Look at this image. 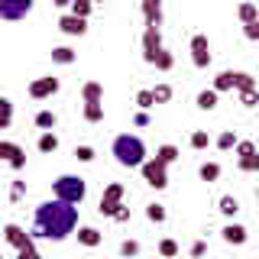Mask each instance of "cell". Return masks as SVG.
Segmentation results:
<instances>
[{"mask_svg":"<svg viewBox=\"0 0 259 259\" xmlns=\"http://www.w3.org/2000/svg\"><path fill=\"white\" fill-rule=\"evenodd\" d=\"M78 227V207L68 204V201H42V204L36 207V230L29 233V237H46V240H65L68 233H75Z\"/></svg>","mask_w":259,"mask_h":259,"instance_id":"1","label":"cell"},{"mask_svg":"<svg viewBox=\"0 0 259 259\" xmlns=\"http://www.w3.org/2000/svg\"><path fill=\"white\" fill-rule=\"evenodd\" d=\"M113 159L123 168H140L146 162V143L133 133H120L117 140H113Z\"/></svg>","mask_w":259,"mask_h":259,"instance_id":"2","label":"cell"},{"mask_svg":"<svg viewBox=\"0 0 259 259\" xmlns=\"http://www.w3.org/2000/svg\"><path fill=\"white\" fill-rule=\"evenodd\" d=\"M55 198L59 201H68V204H81L88 198V182L81 175H59L55 178Z\"/></svg>","mask_w":259,"mask_h":259,"instance_id":"3","label":"cell"},{"mask_svg":"<svg viewBox=\"0 0 259 259\" xmlns=\"http://www.w3.org/2000/svg\"><path fill=\"white\" fill-rule=\"evenodd\" d=\"M120 207H123V185H120V182H110L107 188H104V194H101V204H97V210H101V217H113Z\"/></svg>","mask_w":259,"mask_h":259,"instance_id":"4","label":"cell"},{"mask_svg":"<svg viewBox=\"0 0 259 259\" xmlns=\"http://www.w3.org/2000/svg\"><path fill=\"white\" fill-rule=\"evenodd\" d=\"M143 178H146V185H152L156 191H162L168 185V165H162L159 159H146L143 162Z\"/></svg>","mask_w":259,"mask_h":259,"instance_id":"5","label":"cell"},{"mask_svg":"<svg viewBox=\"0 0 259 259\" xmlns=\"http://www.w3.org/2000/svg\"><path fill=\"white\" fill-rule=\"evenodd\" d=\"M0 162H7L13 172H20V168H26V152H23V146H20V143L0 140Z\"/></svg>","mask_w":259,"mask_h":259,"instance_id":"6","label":"cell"},{"mask_svg":"<svg viewBox=\"0 0 259 259\" xmlns=\"http://www.w3.org/2000/svg\"><path fill=\"white\" fill-rule=\"evenodd\" d=\"M159 52H162V32H159V26H146V32H143V59L152 65Z\"/></svg>","mask_w":259,"mask_h":259,"instance_id":"7","label":"cell"},{"mask_svg":"<svg viewBox=\"0 0 259 259\" xmlns=\"http://www.w3.org/2000/svg\"><path fill=\"white\" fill-rule=\"evenodd\" d=\"M36 0H0V20H23Z\"/></svg>","mask_w":259,"mask_h":259,"instance_id":"8","label":"cell"},{"mask_svg":"<svg viewBox=\"0 0 259 259\" xmlns=\"http://www.w3.org/2000/svg\"><path fill=\"white\" fill-rule=\"evenodd\" d=\"M191 62H194V68H207L210 65V42H207V36H191Z\"/></svg>","mask_w":259,"mask_h":259,"instance_id":"9","label":"cell"},{"mask_svg":"<svg viewBox=\"0 0 259 259\" xmlns=\"http://www.w3.org/2000/svg\"><path fill=\"white\" fill-rule=\"evenodd\" d=\"M59 78H52V75H46V78H36L29 84V97H36V101H42V97H52L55 91H59Z\"/></svg>","mask_w":259,"mask_h":259,"instance_id":"10","label":"cell"},{"mask_svg":"<svg viewBox=\"0 0 259 259\" xmlns=\"http://www.w3.org/2000/svg\"><path fill=\"white\" fill-rule=\"evenodd\" d=\"M4 237H7V243H10L13 249H23V246H29V243H32V237L23 230L20 224H7L4 227Z\"/></svg>","mask_w":259,"mask_h":259,"instance_id":"11","label":"cell"},{"mask_svg":"<svg viewBox=\"0 0 259 259\" xmlns=\"http://www.w3.org/2000/svg\"><path fill=\"white\" fill-rule=\"evenodd\" d=\"M59 29L65 32V36H84L88 32V20H81V16H62L59 20Z\"/></svg>","mask_w":259,"mask_h":259,"instance_id":"12","label":"cell"},{"mask_svg":"<svg viewBox=\"0 0 259 259\" xmlns=\"http://www.w3.org/2000/svg\"><path fill=\"white\" fill-rule=\"evenodd\" d=\"M143 20H146V26H159L162 23V0H143Z\"/></svg>","mask_w":259,"mask_h":259,"instance_id":"13","label":"cell"},{"mask_svg":"<svg viewBox=\"0 0 259 259\" xmlns=\"http://www.w3.org/2000/svg\"><path fill=\"white\" fill-rule=\"evenodd\" d=\"M81 97H84V104H104V88H101V81H84Z\"/></svg>","mask_w":259,"mask_h":259,"instance_id":"14","label":"cell"},{"mask_svg":"<svg viewBox=\"0 0 259 259\" xmlns=\"http://www.w3.org/2000/svg\"><path fill=\"white\" fill-rule=\"evenodd\" d=\"M101 230H94V227H78V243L81 246H88V249H94V246H101Z\"/></svg>","mask_w":259,"mask_h":259,"instance_id":"15","label":"cell"},{"mask_svg":"<svg viewBox=\"0 0 259 259\" xmlns=\"http://www.w3.org/2000/svg\"><path fill=\"white\" fill-rule=\"evenodd\" d=\"M221 233H224L227 243H233V246H243V243H246V227H240V224H227Z\"/></svg>","mask_w":259,"mask_h":259,"instance_id":"16","label":"cell"},{"mask_svg":"<svg viewBox=\"0 0 259 259\" xmlns=\"http://www.w3.org/2000/svg\"><path fill=\"white\" fill-rule=\"evenodd\" d=\"M237 75L240 71H221V75L214 78V91L221 94V91H233L237 88Z\"/></svg>","mask_w":259,"mask_h":259,"instance_id":"17","label":"cell"},{"mask_svg":"<svg viewBox=\"0 0 259 259\" xmlns=\"http://www.w3.org/2000/svg\"><path fill=\"white\" fill-rule=\"evenodd\" d=\"M39 152H42V156H49V152H55V149H59V136H55L52 133V130H46V133L42 136H39Z\"/></svg>","mask_w":259,"mask_h":259,"instance_id":"18","label":"cell"},{"mask_svg":"<svg viewBox=\"0 0 259 259\" xmlns=\"http://www.w3.org/2000/svg\"><path fill=\"white\" fill-rule=\"evenodd\" d=\"M217 210H221L224 217H233L240 210V201L233 198V194H221V201H217Z\"/></svg>","mask_w":259,"mask_h":259,"instance_id":"19","label":"cell"},{"mask_svg":"<svg viewBox=\"0 0 259 259\" xmlns=\"http://www.w3.org/2000/svg\"><path fill=\"white\" fill-rule=\"evenodd\" d=\"M156 159L162 162V165H172V162L178 159V146H172V143L159 146V149H156Z\"/></svg>","mask_w":259,"mask_h":259,"instance_id":"20","label":"cell"},{"mask_svg":"<svg viewBox=\"0 0 259 259\" xmlns=\"http://www.w3.org/2000/svg\"><path fill=\"white\" fill-rule=\"evenodd\" d=\"M36 126L42 130V133H46V130H55V126H59V117H55L52 110H39L36 113Z\"/></svg>","mask_w":259,"mask_h":259,"instance_id":"21","label":"cell"},{"mask_svg":"<svg viewBox=\"0 0 259 259\" xmlns=\"http://www.w3.org/2000/svg\"><path fill=\"white\" fill-rule=\"evenodd\" d=\"M237 16H240V23H253V20H259V7L246 0V4L237 7Z\"/></svg>","mask_w":259,"mask_h":259,"instance_id":"22","label":"cell"},{"mask_svg":"<svg viewBox=\"0 0 259 259\" xmlns=\"http://www.w3.org/2000/svg\"><path fill=\"white\" fill-rule=\"evenodd\" d=\"M75 59H78V55L71 52L68 46H59V49H52V62H59V65H71Z\"/></svg>","mask_w":259,"mask_h":259,"instance_id":"23","label":"cell"},{"mask_svg":"<svg viewBox=\"0 0 259 259\" xmlns=\"http://www.w3.org/2000/svg\"><path fill=\"white\" fill-rule=\"evenodd\" d=\"M13 123V104L7 97H0V130H7Z\"/></svg>","mask_w":259,"mask_h":259,"instance_id":"24","label":"cell"},{"mask_svg":"<svg viewBox=\"0 0 259 259\" xmlns=\"http://www.w3.org/2000/svg\"><path fill=\"white\" fill-rule=\"evenodd\" d=\"M94 10V4L91 0H71V16H81V20H88Z\"/></svg>","mask_w":259,"mask_h":259,"instance_id":"25","label":"cell"},{"mask_svg":"<svg viewBox=\"0 0 259 259\" xmlns=\"http://www.w3.org/2000/svg\"><path fill=\"white\" fill-rule=\"evenodd\" d=\"M198 175L204 178V182H217V178H221V165H217V162H204V165L198 168Z\"/></svg>","mask_w":259,"mask_h":259,"instance_id":"26","label":"cell"},{"mask_svg":"<svg viewBox=\"0 0 259 259\" xmlns=\"http://www.w3.org/2000/svg\"><path fill=\"white\" fill-rule=\"evenodd\" d=\"M84 120L88 123H101L104 120V104H84Z\"/></svg>","mask_w":259,"mask_h":259,"instance_id":"27","label":"cell"},{"mask_svg":"<svg viewBox=\"0 0 259 259\" xmlns=\"http://www.w3.org/2000/svg\"><path fill=\"white\" fill-rule=\"evenodd\" d=\"M198 107H201V110H214V107H217V91H214V88L198 94Z\"/></svg>","mask_w":259,"mask_h":259,"instance_id":"28","label":"cell"},{"mask_svg":"<svg viewBox=\"0 0 259 259\" xmlns=\"http://www.w3.org/2000/svg\"><path fill=\"white\" fill-rule=\"evenodd\" d=\"M146 217H149V221L152 224H165V204H149V207H146Z\"/></svg>","mask_w":259,"mask_h":259,"instance_id":"29","label":"cell"},{"mask_svg":"<svg viewBox=\"0 0 259 259\" xmlns=\"http://www.w3.org/2000/svg\"><path fill=\"white\" fill-rule=\"evenodd\" d=\"M237 143L240 140H237V133H233V130H224V133L217 136V149H233Z\"/></svg>","mask_w":259,"mask_h":259,"instance_id":"30","label":"cell"},{"mask_svg":"<svg viewBox=\"0 0 259 259\" xmlns=\"http://www.w3.org/2000/svg\"><path fill=\"white\" fill-rule=\"evenodd\" d=\"M152 101H156V104H168V101H172V88H168V84H156V88H152Z\"/></svg>","mask_w":259,"mask_h":259,"instance_id":"31","label":"cell"},{"mask_svg":"<svg viewBox=\"0 0 259 259\" xmlns=\"http://www.w3.org/2000/svg\"><path fill=\"white\" fill-rule=\"evenodd\" d=\"M152 65H156L159 71H172V65H175V59H172V52H165V49H162V52L156 55V62H152Z\"/></svg>","mask_w":259,"mask_h":259,"instance_id":"32","label":"cell"},{"mask_svg":"<svg viewBox=\"0 0 259 259\" xmlns=\"http://www.w3.org/2000/svg\"><path fill=\"white\" fill-rule=\"evenodd\" d=\"M159 256H165V259H175V256H178V243L165 237V240L159 243Z\"/></svg>","mask_w":259,"mask_h":259,"instance_id":"33","label":"cell"},{"mask_svg":"<svg viewBox=\"0 0 259 259\" xmlns=\"http://www.w3.org/2000/svg\"><path fill=\"white\" fill-rule=\"evenodd\" d=\"M191 146H194V149H207V146H210V136L204 133V130H194V133H191Z\"/></svg>","mask_w":259,"mask_h":259,"instance_id":"34","label":"cell"},{"mask_svg":"<svg viewBox=\"0 0 259 259\" xmlns=\"http://www.w3.org/2000/svg\"><path fill=\"white\" fill-rule=\"evenodd\" d=\"M240 168H243V172H259V152H253V156H243L240 159Z\"/></svg>","mask_w":259,"mask_h":259,"instance_id":"35","label":"cell"},{"mask_svg":"<svg viewBox=\"0 0 259 259\" xmlns=\"http://www.w3.org/2000/svg\"><path fill=\"white\" fill-rule=\"evenodd\" d=\"M120 256H140V243H136V240H123V243H120Z\"/></svg>","mask_w":259,"mask_h":259,"instance_id":"36","label":"cell"},{"mask_svg":"<svg viewBox=\"0 0 259 259\" xmlns=\"http://www.w3.org/2000/svg\"><path fill=\"white\" fill-rule=\"evenodd\" d=\"M243 36H246L249 42H259V20H253V23H243Z\"/></svg>","mask_w":259,"mask_h":259,"instance_id":"37","label":"cell"},{"mask_svg":"<svg viewBox=\"0 0 259 259\" xmlns=\"http://www.w3.org/2000/svg\"><path fill=\"white\" fill-rule=\"evenodd\" d=\"M240 104H243V107H256V104H259V88H256V91H240Z\"/></svg>","mask_w":259,"mask_h":259,"instance_id":"38","label":"cell"},{"mask_svg":"<svg viewBox=\"0 0 259 259\" xmlns=\"http://www.w3.org/2000/svg\"><path fill=\"white\" fill-rule=\"evenodd\" d=\"M16 259H42V256H39V249H36V243H29V246H23V249H16Z\"/></svg>","mask_w":259,"mask_h":259,"instance_id":"39","label":"cell"},{"mask_svg":"<svg viewBox=\"0 0 259 259\" xmlns=\"http://www.w3.org/2000/svg\"><path fill=\"white\" fill-rule=\"evenodd\" d=\"M136 104H140V110L156 107V101H152V91H140V94H136Z\"/></svg>","mask_w":259,"mask_h":259,"instance_id":"40","label":"cell"},{"mask_svg":"<svg viewBox=\"0 0 259 259\" xmlns=\"http://www.w3.org/2000/svg\"><path fill=\"white\" fill-rule=\"evenodd\" d=\"M75 159L78 162H94V149L91 146H75Z\"/></svg>","mask_w":259,"mask_h":259,"instance_id":"41","label":"cell"},{"mask_svg":"<svg viewBox=\"0 0 259 259\" xmlns=\"http://www.w3.org/2000/svg\"><path fill=\"white\" fill-rule=\"evenodd\" d=\"M233 149H237V156L243 159V156H253V152H256V146L249 143V140H243V143H237V146H233Z\"/></svg>","mask_w":259,"mask_h":259,"instance_id":"42","label":"cell"},{"mask_svg":"<svg viewBox=\"0 0 259 259\" xmlns=\"http://www.w3.org/2000/svg\"><path fill=\"white\" fill-rule=\"evenodd\" d=\"M23 194H26V182H13V188H10V201H20Z\"/></svg>","mask_w":259,"mask_h":259,"instance_id":"43","label":"cell"},{"mask_svg":"<svg viewBox=\"0 0 259 259\" xmlns=\"http://www.w3.org/2000/svg\"><path fill=\"white\" fill-rule=\"evenodd\" d=\"M204 253H207V243H204V240H198V243L191 246V256H194V259H201Z\"/></svg>","mask_w":259,"mask_h":259,"instance_id":"44","label":"cell"},{"mask_svg":"<svg viewBox=\"0 0 259 259\" xmlns=\"http://www.w3.org/2000/svg\"><path fill=\"white\" fill-rule=\"evenodd\" d=\"M133 123H136V126H146V123H149V113H146V110H140V113L133 117Z\"/></svg>","mask_w":259,"mask_h":259,"instance_id":"45","label":"cell"},{"mask_svg":"<svg viewBox=\"0 0 259 259\" xmlns=\"http://www.w3.org/2000/svg\"><path fill=\"white\" fill-rule=\"evenodd\" d=\"M113 221H120V224H123V221H130V207H120L117 214H113Z\"/></svg>","mask_w":259,"mask_h":259,"instance_id":"46","label":"cell"},{"mask_svg":"<svg viewBox=\"0 0 259 259\" xmlns=\"http://www.w3.org/2000/svg\"><path fill=\"white\" fill-rule=\"evenodd\" d=\"M55 7H71V0H52Z\"/></svg>","mask_w":259,"mask_h":259,"instance_id":"47","label":"cell"},{"mask_svg":"<svg viewBox=\"0 0 259 259\" xmlns=\"http://www.w3.org/2000/svg\"><path fill=\"white\" fill-rule=\"evenodd\" d=\"M91 4H97V0H91Z\"/></svg>","mask_w":259,"mask_h":259,"instance_id":"48","label":"cell"},{"mask_svg":"<svg viewBox=\"0 0 259 259\" xmlns=\"http://www.w3.org/2000/svg\"><path fill=\"white\" fill-rule=\"evenodd\" d=\"M256 198H259V191H256Z\"/></svg>","mask_w":259,"mask_h":259,"instance_id":"49","label":"cell"}]
</instances>
